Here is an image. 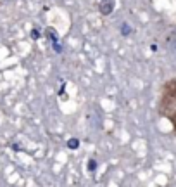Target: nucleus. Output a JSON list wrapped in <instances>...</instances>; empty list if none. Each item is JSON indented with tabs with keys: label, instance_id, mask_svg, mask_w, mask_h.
<instances>
[{
	"label": "nucleus",
	"instance_id": "nucleus-1",
	"mask_svg": "<svg viewBox=\"0 0 176 187\" xmlns=\"http://www.w3.org/2000/svg\"><path fill=\"white\" fill-rule=\"evenodd\" d=\"M157 111L162 118H166L173 125V130L176 134V78L168 80L162 85Z\"/></svg>",
	"mask_w": 176,
	"mask_h": 187
},
{
	"label": "nucleus",
	"instance_id": "nucleus-2",
	"mask_svg": "<svg viewBox=\"0 0 176 187\" xmlns=\"http://www.w3.org/2000/svg\"><path fill=\"white\" fill-rule=\"evenodd\" d=\"M98 11H100L102 16H109L114 11V0H102L98 4Z\"/></svg>",
	"mask_w": 176,
	"mask_h": 187
},
{
	"label": "nucleus",
	"instance_id": "nucleus-3",
	"mask_svg": "<svg viewBox=\"0 0 176 187\" xmlns=\"http://www.w3.org/2000/svg\"><path fill=\"white\" fill-rule=\"evenodd\" d=\"M168 42H169V49H171V52L176 54V30L169 35V40Z\"/></svg>",
	"mask_w": 176,
	"mask_h": 187
},
{
	"label": "nucleus",
	"instance_id": "nucleus-4",
	"mask_svg": "<svg viewBox=\"0 0 176 187\" xmlns=\"http://www.w3.org/2000/svg\"><path fill=\"white\" fill-rule=\"evenodd\" d=\"M78 146H79V142L76 140V139H71L68 142V147H71V149H78Z\"/></svg>",
	"mask_w": 176,
	"mask_h": 187
},
{
	"label": "nucleus",
	"instance_id": "nucleus-5",
	"mask_svg": "<svg viewBox=\"0 0 176 187\" xmlns=\"http://www.w3.org/2000/svg\"><path fill=\"white\" fill-rule=\"evenodd\" d=\"M130 31H131V28L128 26V24H123V26H121V33L123 35H130Z\"/></svg>",
	"mask_w": 176,
	"mask_h": 187
},
{
	"label": "nucleus",
	"instance_id": "nucleus-6",
	"mask_svg": "<svg viewBox=\"0 0 176 187\" xmlns=\"http://www.w3.org/2000/svg\"><path fill=\"white\" fill-rule=\"evenodd\" d=\"M93 168H95V161L92 159L90 163H88V170H93Z\"/></svg>",
	"mask_w": 176,
	"mask_h": 187
},
{
	"label": "nucleus",
	"instance_id": "nucleus-7",
	"mask_svg": "<svg viewBox=\"0 0 176 187\" xmlns=\"http://www.w3.org/2000/svg\"><path fill=\"white\" fill-rule=\"evenodd\" d=\"M31 35H33V38H35V40L38 38V31H36V30H33V33H31Z\"/></svg>",
	"mask_w": 176,
	"mask_h": 187
}]
</instances>
